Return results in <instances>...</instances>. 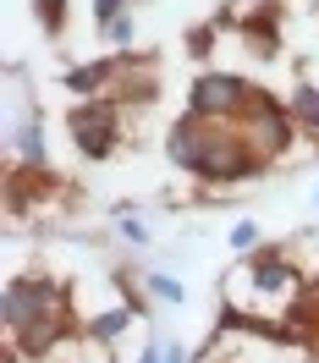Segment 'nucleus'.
<instances>
[{
  "instance_id": "1",
  "label": "nucleus",
  "mask_w": 319,
  "mask_h": 363,
  "mask_svg": "<svg viewBox=\"0 0 319 363\" xmlns=\"http://www.w3.org/2000/svg\"><path fill=\"white\" fill-rule=\"evenodd\" d=\"M72 127H77V143H83L89 155H105V149H111V111H83Z\"/></svg>"
},
{
  "instance_id": "2",
  "label": "nucleus",
  "mask_w": 319,
  "mask_h": 363,
  "mask_svg": "<svg viewBox=\"0 0 319 363\" xmlns=\"http://www.w3.org/2000/svg\"><path fill=\"white\" fill-rule=\"evenodd\" d=\"M193 105H198V111H226V105H237V83H231V77H204V83L193 89Z\"/></svg>"
},
{
  "instance_id": "3",
  "label": "nucleus",
  "mask_w": 319,
  "mask_h": 363,
  "mask_svg": "<svg viewBox=\"0 0 319 363\" xmlns=\"http://www.w3.org/2000/svg\"><path fill=\"white\" fill-rule=\"evenodd\" d=\"M105 72H111V67H89V72H72V89H94V83H99Z\"/></svg>"
},
{
  "instance_id": "4",
  "label": "nucleus",
  "mask_w": 319,
  "mask_h": 363,
  "mask_svg": "<svg viewBox=\"0 0 319 363\" xmlns=\"http://www.w3.org/2000/svg\"><path fill=\"white\" fill-rule=\"evenodd\" d=\"M259 286H286V270H281V264H264V270H259Z\"/></svg>"
},
{
  "instance_id": "5",
  "label": "nucleus",
  "mask_w": 319,
  "mask_h": 363,
  "mask_svg": "<svg viewBox=\"0 0 319 363\" xmlns=\"http://www.w3.org/2000/svg\"><path fill=\"white\" fill-rule=\"evenodd\" d=\"M297 111H303V116H319V94L303 89V94H297Z\"/></svg>"
},
{
  "instance_id": "6",
  "label": "nucleus",
  "mask_w": 319,
  "mask_h": 363,
  "mask_svg": "<svg viewBox=\"0 0 319 363\" xmlns=\"http://www.w3.org/2000/svg\"><path fill=\"white\" fill-rule=\"evenodd\" d=\"M116 6H121V0H99V17H116Z\"/></svg>"
}]
</instances>
